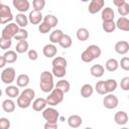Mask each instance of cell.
Instances as JSON below:
<instances>
[{"label":"cell","mask_w":129,"mask_h":129,"mask_svg":"<svg viewBox=\"0 0 129 129\" xmlns=\"http://www.w3.org/2000/svg\"><path fill=\"white\" fill-rule=\"evenodd\" d=\"M15 21H16V23L18 24L19 27L24 28V27L27 26V24H28V22H29V19H28V17H27L24 13L19 12V13L16 14V16H15Z\"/></svg>","instance_id":"2e32d148"},{"label":"cell","mask_w":129,"mask_h":129,"mask_svg":"<svg viewBox=\"0 0 129 129\" xmlns=\"http://www.w3.org/2000/svg\"><path fill=\"white\" fill-rule=\"evenodd\" d=\"M95 90L100 95H106L108 92H107L106 87H105V81H99V82H97V84L95 86Z\"/></svg>","instance_id":"74e56055"},{"label":"cell","mask_w":129,"mask_h":129,"mask_svg":"<svg viewBox=\"0 0 129 129\" xmlns=\"http://www.w3.org/2000/svg\"><path fill=\"white\" fill-rule=\"evenodd\" d=\"M46 105H47L46 99L37 98L32 102V109L36 112H40V111H43L46 108Z\"/></svg>","instance_id":"4fadbf2b"},{"label":"cell","mask_w":129,"mask_h":129,"mask_svg":"<svg viewBox=\"0 0 129 129\" xmlns=\"http://www.w3.org/2000/svg\"><path fill=\"white\" fill-rule=\"evenodd\" d=\"M114 121L118 125H125L128 122V115L125 111H118L114 115Z\"/></svg>","instance_id":"5bb4252c"},{"label":"cell","mask_w":129,"mask_h":129,"mask_svg":"<svg viewBox=\"0 0 129 129\" xmlns=\"http://www.w3.org/2000/svg\"><path fill=\"white\" fill-rule=\"evenodd\" d=\"M52 27L50 26V25H48L47 23H45L44 21H42L39 25H38V30H39V32L40 33H42V34H45V33H48L49 31H50V29H51Z\"/></svg>","instance_id":"ee69618b"},{"label":"cell","mask_w":129,"mask_h":129,"mask_svg":"<svg viewBox=\"0 0 129 129\" xmlns=\"http://www.w3.org/2000/svg\"><path fill=\"white\" fill-rule=\"evenodd\" d=\"M0 128L1 129H9L10 128V121L7 118H0Z\"/></svg>","instance_id":"7dc6e473"},{"label":"cell","mask_w":129,"mask_h":129,"mask_svg":"<svg viewBox=\"0 0 129 129\" xmlns=\"http://www.w3.org/2000/svg\"><path fill=\"white\" fill-rule=\"evenodd\" d=\"M81 58H82V60L85 61V62H91V61H93V60L95 59V57L92 55V53H91L87 48L82 52Z\"/></svg>","instance_id":"ab89813d"},{"label":"cell","mask_w":129,"mask_h":129,"mask_svg":"<svg viewBox=\"0 0 129 129\" xmlns=\"http://www.w3.org/2000/svg\"><path fill=\"white\" fill-rule=\"evenodd\" d=\"M125 2V0H113V3H114V5L115 6H120L121 4H123Z\"/></svg>","instance_id":"816d5d0a"},{"label":"cell","mask_w":129,"mask_h":129,"mask_svg":"<svg viewBox=\"0 0 129 129\" xmlns=\"http://www.w3.org/2000/svg\"><path fill=\"white\" fill-rule=\"evenodd\" d=\"M28 37V31L26 30V29H24V28H19V30H18V32H17V34L14 36V39H16V40H26V38Z\"/></svg>","instance_id":"f35d334b"},{"label":"cell","mask_w":129,"mask_h":129,"mask_svg":"<svg viewBox=\"0 0 129 129\" xmlns=\"http://www.w3.org/2000/svg\"><path fill=\"white\" fill-rule=\"evenodd\" d=\"M55 88L61 90V91L66 94V93H68V92L70 91V89H71V85H70L69 81H67V80H59V81L56 83Z\"/></svg>","instance_id":"1f68e13d"},{"label":"cell","mask_w":129,"mask_h":129,"mask_svg":"<svg viewBox=\"0 0 129 129\" xmlns=\"http://www.w3.org/2000/svg\"><path fill=\"white\" fill-rule=\"evenodd\" d=\"M82 2H89V0H81Z\"/></svg>","instance_id":"f5cc1de1"},{"label":"cell","mask_w":129,"mask_h":129,"mask_svg":"<svg viewBox=\"0 0 129 129\" xmlns=\"http://www.w3.org/2000/svg\"><path fill=\"white\" fill-rule=\"evenodd\" d=\"M58 44H59L61 47H63V48H69V47H71L72 44H73L72 37H71L69 34H63V36H62V38L60 39V41H59Z\"/></svg>","instance_id":"836d02e7"},{"label":"cell","mask_w":129,"mask_h":129,"mask_svg":"<svg viewBox=\"0 0 129 129\" xmlns=\"http://www.w3.org/2000/svg\"><path fill=\"white\" fill-rule=\"evenodd\" d=\"M51 73L56 78H63L67 74V70L64 67H52Z\"/></svg>","instance_id":"d590c367"},{"label":"cell","mask_w":129,"mask_h":129,"mask_svg":"<svg viewBox=\"0 0 129 129\" xmlns=\"http://www.w3.org/2000/svg\"><path fill=\"white\" fill-rule=\"evenodd\" d=\"M28 42L26 40H19L15 46V49L18 53H24L26 51H28Z\"/></svg>","instance_id":"f546056e"},{"label":"cell","mask_w":129,"mask_h":129,"mask_svg":"<svg viewBox=\"0 0 129 129\" xmlns=\"http://www.w3.org/2000/svg\"><path fill=\"white\" fill-rule=\"evenodd\" d=\"M118 104H119L118 98L115 95L111 94V93H109L108 95H106L104 97V99H103V105H104V107L107 108V109H109V110L115 109L118 106Z\"/></svg>","instance_id":"52a82bcc"},{"label":"cell","mask_w":129,"mask_h":129,"mask_svg":"<svg viewBox=\"0 0 129 129\" xmlns=\"http://www.w3.org/2000/svg\"><path fill=\"white\" fill-rule=\"evenodd\" d=\"M76 36H77V38H78L79 40H81V41H86V40L89 38V36H90V32H89V30H88L87 28L81 27V28H79V29L77 30Z\"/></svg>","instance_id":"484cf974"},{"label":"cell","mask_w":129,"mask_h":129,"mask_svg":"<svg viewBox=\"0 0 129 129\" xmlns=\"http://www.w3.org/2000/svg\"><path fill=\"white\" fill-rule=\"evenodd\" d=\"M120 87L123 91H129V77H124L121 80Z\"/></svg>","instance_id":"bcb514c9"},{"label":"cell","mask_w":129,"mask_h":129,"mask_svg":"<svg viewBox=\"0 0 129 129\" xmlns=\"http://www.w3.org/2000/svg\"><path fill=\"white\" fill-rule=\"evenodd\" d=\"M35 97V93L32 89H24L17 98V106L21 109H26L31 105L32 100Z\"/></svg>","instance_id":"6da1fadb"},{"label":"cell","mask_w":129,"mask_h":129,"mask_svg":"<svg viewBox=\"0 0 129 129\" xmlns=\"http://www.w3.org/2000/svg\"><path fill=\"white\" fill-rule=\"evenodd\" d=\"M27 56L30 60H36L38 58V53L35 49H29L27 52Z\"/></svg>","instance_id":"c3c4849f"},{"label":"cell","mask_w":129,"mask_h":129,"mask_svg":"<svg viewBox=\"0 0 129 129\" xmlns=\"http://www.w3.org/2000/svg\"><path fill=\"white\" fill-rule=\"evenodd\" d=\"M114 17H115V13H114V10H113L111 7L103 8L102 14H101V18H102L103 21L114 20Z\"/></svg>","instance_id":"ac0fdd59"},{"label":"cell","mask_w":129,"mask_h":129,"mask_svg":"<svg viewBox=\"0 0 129 129\" xmlns=\"http://www.w3.org/2000/svg\"><path fill=\"white\" fill-rule=\"evenodd\" d=\"M87 49L92 53V55L95 57V59L101 56L102 50H101V48H100L98 45H96V44H91V45H89V46L87 47Z\"/></svg>","instance_id":"e575fe53"},{"label":"cell","mask_w":129,"mask_h":129,"mask_svg":"<svg viewBox=\"0 0 129 129\" xmlns=\"http://www.w3.org/2000/svg\"><path fill=\"white\" fill-rule=\"evenodd\" d=\"M19 87L18 86H8L6 89H5V94L9 97V98H11V99H13V98H18V96L20 95V93H19V89H18Z\"/></svg>","instance_id":"ffe728a7"},{"label":"cell","mask_w":129,"mask_h":129,"mask_svg":"<svg viewBox=\"0 0 129 129\" xmlns=\"http://www.w3.org/2000/svg\"><path fill=\"white\" fill-rule=\"evenodd\" d=\"M94 93V88L90 84H85L81 88V95L83 98H89L93 95Z\"/></svg>","instance_id":"4316f807"},{"label":"cell","mask_w":129,"mask_h":129,"mask_svg":"<svg viewBox=\"0 0 129 129\" xmlns=\"http://www.w3.org/2000/svg\"><path fill=\"white\" fill-rule=\"evenodd\" d=\"M63 95H64V93L61 90H59L57 88L53 89L50 92V94L48 95V97L46 98L47 105H50V106H56V105H58L59 103L62 102Z\"/></svg>","instance_id":"7a4b0ae2"},{"label":"cell","mask_w":129,"mask_h":129,"mask_svg":"<svg viewBox=\"0 0 129 129\" xmlns=\"http://www.w3.org/2000/svg\"><path fill=\"white\" fill-rule=\"evenodd\" d=\"M7 63V61H6V59L4 58V56L2 55L1 57H0V68H4V66Z\"/></svg>","instance_id":"f907efd6"},{"label":"cell","mask_w":129,"mask_h":129,"mask_svg":"<svg viewBox=\"0 0 129 129\" xmlns=\"http://www.w3.org/2000/svg\"><path fill=\"white\" fill-rule=\"evenodd\" d=\"M2 109L6 113H12L15 110V103L11 99H6L2 102Z\"/></svg>","instance_id":"cb8c5ba5"},{"label":"cell","mask_w":129,"mask_h":129,"mask_svg":"<svg viewBox=\"0 0 129 129\" xmlns=\"http://www.w3.org/2000/svg\"><path fill=\"white\" fill-rule=\"evenodd\" d=\"M43 21L45 23H47L48 25H50L51 27H55L58 23V19L56 18V16L52 15V14H47L43 17Z\"/></svg>","instance_id":"d6a6232c"},{"label":"cell","mask_w":129,"mask_h":129,"mask_svg":"<svg viewBox=\"0 0 129 129\" xmlns=\"http://www.w3.org/2000/svg\"><path fill=\"white\" fill-rule=\"evenodd\" d=\"M90 73L95 78H101L105 73V68L102 64H94L91 67Z\"/></svg>","instance_id":"e0dca14e"},{"label":"cell","mask_w":129,"mask_h":129,"mask_svg":"<svg viewBox=\"0 0 129 129\" xmlns=\"http://www.w3.org/2000/svg\"><path fill=\"white\" fill-rule=\"evenodd\" d=\"M28 19L31 24H40L43 21V15L41 14V11H37L33 9L32 11L29 12Z\"/></svg>","instance_id":"30bf717a"},{"label":"cell","mask_w":129,"mask_h":129,"mask_svg":"<svg viewBox=\"0 0 129 129\" xmlns=\"http://www.w3.org/2000/svg\"><path fill=\"white\" fill-rule=\"evenodd\" d=\"M116 26L120 30L129 31V19L124 16H121L120 18H118V20L116 22Z\"/></svg>","instance_id":"d6986e66"},{"label":"cell","mask_w":129,"mask_h":129,"mask_svg":"<svg viewBox=\"0 0 129 129\" xmlns=\"http://www.w3.org/2000/svg\"><path fill=\"white\" fill-rule=\"evenodd\" d=\"M117 86H118V84H117L116 80H114V79H108L105 81V87H106V90L108 93H113L117 89Z\"/></svg>","instance_id":"4dcf8cb0"},{"label":"cell","mask_w":129,"mask_h":129,"mask_svg":"<svg viewBox=\"0 0 129 129\" xmlns=\"http://www.w3.org/2000/svg\"><path fill=\"white\" fill-rule=\"evenodd\" d=\"M32 6L34 10L41 11L45 7V0H32Z\"/></svg>","instance_id":"b9f144b4"},{"label":"cell","mask_w":129,"mask_h":129,"mask_svg":"<svg viewBox=\"0 0 129 129\" xmlns=\"http://www.w3.org/2000/svg\"><path fill=\"white\" fill-rule=\"evenodd\" d=\"M15 77H16V73L14 68H6L1 73V81L7 85L13 83L15 81Z\"/></svg>","instance_id":"8992f818"},{"label":"cell","mask_w":129,"mask_h":129,"mask_svg":"<svg viewBox=\"0 0 129 129\" xmlns=\"http://www.w3.org/2000/svg\"><path fill=\"white\" fill-rule=\"evenodd\" d=\"M17 51H14V50H8V51H6L4 54H3V56H4V58L6 59V61H7V63H13V62H15L16 60H17Z\"/></svg>","instance_id":"83f0119b"},{"label":"cell","mask_w":129,"mask_h":129,"mask_svg":"<svg viewBox=\"0 0 129 129\" xmlns=\"http://www.w3.org/2000/svg\"><path fill=\"white\" fill-rule=\"evenodd\" d=\"M44 129H56L57 128V123H52V122H46L43 125Z\"/></svg>","instance_id":"681fc988"},{"label":"cell","mask_w":129,"mask_h":129,"mask_svg":"<svg viewBox=\"0 0 129 129\" xmlns=\"http://www.w3.org/2000/svg\"><path fill=\"white\" fill-rule=\"evenodd\" d=\"M82 123H83V119L79 115H71L68 118V124L71 128H78L82 125Z\"/></svg>","instance_id":"9a60e30c"},{"label":"cell","mask_w":129,"mask_h":129,"mask_svg":"<svg viewBox=\"0 0 129 129\" xmlns=\"http://www.w3.org/2000/svg\"><path fill=\"white\" fill-rule=\"evenodd\" d=\"M42 117L46 122H52V123H56L58 121L59 118V113L56 109L53 108V106L45 108L42 111Z\"/></svg>","instance_id":"3957f363"},{"label":"cell","mask_w":129,"mask_h":129,"mask_svg":"<svg viewBox=\"0 0 129 129\" xmlns=\"http://www.w3.org/2000/svg\"><path fill=\"white\" fill-rule=\"evenodd\" d=\"M128 99H129V95H128Z\"/></svg>","instance_id":"db71d44e"},{"label":"cell","mask_w":129,"mask_h":129,"mask_svg":"<svg viewBox=\"0 0 129 129\" xmlns=\"http://www.w3.org/2000/svg\"><path fill=\"white\" fill-rule=\"evenodd\" d=\"M12 19H13V14L10 7L8 5L1 4L0 5V23L5 24L12 21Z\"/></svg>","instance_id":"5b68a950"},{"label":"cell","mask_w":129,"mask_h":129,"mask_svg":"<svg viewBox=\"0 0 129 129\" xmlns=\"http://www.w3.org/2000/svg\"><path fill=\"white\" fill-rule=\"evenodd\" d=\"M105 68L108 72H115L119 68V62L116 58H109L105 63Z\"/></svg>","instance_id":"d4e9b609"},{"label":"cell","mask_w":129,"mask_h":129,"mask_svg":"<svg viewBox=\"0 0 129 129\" xmlns=\"http://www.w3.org/2000/svg\"><path fill=\"white\" fill-rule=\"evenodd\" d=\"M102 28L105 32L107 33H112L114 32V30L117 28L116 26V22H114V20H108V21H103L102 23Z\"/></svg>","instance_id":"603a6c76"},{"label":"cell","mask_w":129,"mask_h":129,"mask_svg":"<svg viewBox=\"0 0 129 129\" xmlns=\"http://www.w3.org/2000/svg\"><path fill=\"white\" fill-rule=\"evenodd\" d=\"M11 44H12V40H11V39H9V38H4V37H1V38H0V47H1V49L5 50V49L10 48Z\"/></svg>","instance_id":"7bdbcfd3"},{"label":"cell","mask_w":129,"mask_h":129,"mask_svg":"<svg viewBox=\"0 0 129 129\" xmlns=\"http://www.w3.org/2000/svg\"><path fill=\"white\" fill-rule=\"evenodd\" d=\"M115 51L119 54H125L129 51V42L126 40H120L115 44Z\"/></svg>","instance_id":"7c38bea8"},{"label":"cell","mask_w":129,"mask_h":129,"mask_svg":"<svg viewBox=\"0 0 129 129\" xmlns=\"http://www.w3.org/2000/svg\"><path fill=\"white\" fill-rule=\"evenodd\" d=\"M19 28H20V27L18 26V24H17L16 22H15V23H9V24H7V25L3 28L2 32H1V37L12 39V38H14V36L17 34Z\"/></svg>","instance_id":"277c9868"},{"label":"cell","mask_w":129,"mask_h":129,"mask_svg":"<svg viewBox=\"0 0 129 129\" xmlns=\"http://www.w3.org/2000/svg\"><path fill=\"white\" fill-rule=\"evenodd\" d=\"M118 13L121 16H126L129 14V4L124 2L123 4H121L120 6H118Z\"/></svg>","instance_id":"60d3db41"},{"label":"cell","mask_w":129,"mask_h":129,"mask_svg":"<svg viewBox=\"0 0 129 129\" xmlns=\"http://www.w3.org/2000/svg\"><path fill=\"white\" fill-rule=\"evenodd\" d=\"M12 4L17 11L22 13L28 11L30 7V3L28 0H12Z\"/></svg>","instance_id":"9c48e42d"},{"label":"cell","mask_w":129,"mask_h":129,"mask_svg":"<svg viewBox=\"0 0 129 129\" xmlns=\"http://www.w3.org/2000/svg\"><path fill=\"white\" fill-rule=\"evenodd\" d=\"M29 77L26 74H21L16 78V84L19 88H25L29 84Z\"/></svg>","instance_id":"7402d4cb"},{"label":"cell","mask_w":129,"mask_h":129,"mask_svg":"<svg viewBox=\"0 0 129 129\" xmlns=\"http://www.w3.org/2000/svg\"><path fill=\"white\" fill-rule=\"evenodd\" d=\"M63 34H64V33H63L60 29H55V30H53V31L50 33V35H49V40H50V42H51V43H59V41H60V39L62 38Z\"/></svg>","instance_id":"44dd1931"},{"label":"cell","mask_w":129,"mask_h":129,"mask_svg":"<svg viewBox=\"0 0 129 129\" xmlns=\"http://www.w3.org/2000/svg\"><path fill=\"white\" fill-rule=\"evenodd\" d=\"M40 90L43 93H50L53 88H54V83L53 82H45V81H40L39 83Z\"/></svg>","instance_id":"f1b7e54d"},{"label":"cell","mask_w":129,"mask_h":129,"mask_svg":"<svg viewBox=\"0 0 129 129\" xmlns=\"http://www.w3.org/2000/svg\"><path fill=\"white\" fill-rule=\"evenodd\" d=\"M52 67H64L67 68V64H68V61L64 57L62 56H56L52 59Z\"/></svg>","instance_id":"8d00e7d4"},{"label":"cell","mask_w":129,"mask_h":129,"mask_svg":"<svg viewBox=\"0 0 129 129\" xmlns=\"http://www.w3.org/2000/svg\"><path fill=\"white\" fill-rule=\"evenodd\" d=\"M104 5H105V0H91L88 10L91 14H96L97 12L103 9Z\"/></svg>","instance_id":"ba28073f"},{"label":"cell","mask_w":129,"mask_h":129,"mask_svg":"<svg viewBox=\"0 0 129 129\" xmlns=\"http://www.w3.org/2000/svg\"><path fill=\"white\" fill-rule=\"evenodd\" d=\"M119 66L124 71H129V57H127V56L122 57L120 62H119Z\"/></svg>","instance_id":"f6af8a7d"},{"label":"cell","mask_w":129,"mask_h":129,"mask_svg":"<svg viewBox=\"0 0 129 129\" xmlns=\"http://www.w3.org/2000/svg\"><path fill=\"white\" fill-rule=\"evenodd\" d=\"M42 53L45 57L50 58L56 55L57 53V48L54 45V43H49V44H45L42 48Z\"/></svg>","instance_id":"8fae6325"}]
</instances>
